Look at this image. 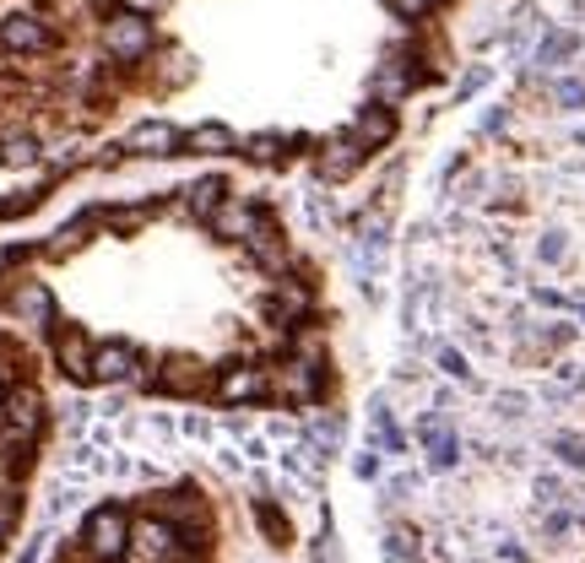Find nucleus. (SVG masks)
<instances>
[{
	"label": "nucleus",
	"mask_w": 585,
	"mask_h": 563,
	"mask_svg": "<svg viewBox=\"0 0 585 563\" xmlns=\"http://www.w3.org/2000/svg\"><path fill=\"white\" fill-rule=\"evenodd\" d=\"M54 358H60V374H66V379H92V347H87L82 330H60Z\"/></svg>",
	"instance_id": "nucleus-12"
},
{
	"label": "nucleus",
	"mask_w": 585,
	"mask_h": 563,
	"mask_svg": "<svg viewBox=\"0 0 585 563\" xmlns=\"http://www.w3.org/2000/svg\"><path fill=\"white\" fill-rule=\"evenodd\" d=\"M364 152H369V147H364V141H358V136L347 130V136H331V141L320 147V162H315V168H320V179L341 185V179H347V174H353V168L364 162Z\"/></svg>",
	"instance_id": "nucleus-6"
},
{
	"label": "nucleus",
	"mask_w": 585,
	"mask_h": 563,
	"mask_svg": "<svg viewBox=\"0 0 585 563\" xmlns=\"http://www.w3.org/2000/svg\"><path fill=\"white\" fill-rule=\"evenodd\" d=\"M282 147H288V136H255L250 158L255 162H277V158H282Z\"/></svg>",
	"instance_id": "nucleus-22"
},
{
	"label": "nucleus",
	"mask_w": 585,
	"mask_h": 563,
	"mask_svg": "<svg viewBox=\"0 0 585 563\" xmlns=\"http://www.w3.org/2000/svg\"><path fill=\"white\" fill-rule=\"evenodd\" d=\"M168 563H179V559H168Z\"/></svg>",
	"instance_id": "nucleus-27"
},
{
	"label": "nucleus",
	"mask_w": 585,
	"mask_h": 563,
	"mask_svg": "<svg viewBox=\"0 0 585 563\" xmlns=\"http://www.w3.org/2000/svg\"><path fill=\"white\" fill-rule=\"evenodd\" d=\"M250 266H260V271H288L292 266V249L282 244L277 228H260L250 239Z\"/></svg>",
	"instance_id": "nucleus-14"
},
{
	"label": "nucleus",
	"mask_w": 585,
	"mask_h": 563,
	"mask_svg": "<svg viewBox=\"0 0 585 563\" xmlns=\"http://www.w3.org/2000/svg\"><path fill=\"white\" fill-rule=\"evenodd\" d=\"M158 391H163V396H201V391H207V363H201V358H173V363H163V374H158Z\"/></svg>",
	"instance_id": "nucleus-8"
},
{
	"label": "nucleus",
	"mask_w": 585,
	"mask_h": 563,
	"mask_svg": "<svg viewBox=\"0 0 585 563\" xmlns=\"http://www.w3.org/2000/svg\"><path fill=\"white\" fill-rule=\"evenodd\" d=\"M185 147H190V152H201V158H222V152H234V147H239V141H234V130H228V125H196V130H190V136H185Z\"/></svg>",
	"instance_id": "nucleus-17"
},
{
	"label": "nucleus",
	"mask_w": 585,
	"mask_h": 563,
	"mask_svg": "<svg viewBox=\"0 0 585 563\" xmlns=\"http://www.w3.org/2000/svg\"><path fill=\"white\" fill-rule=\"evenodd\" d=\"M445 0H385V11L390 17H401V22H423V17H434Z\"/></svg>",
	"instance_id": "nucleus-20"
},
{
	"label": "nucleus",
	"mask_w": 585,
	"mask_h": 563,
	"mask_svg": "<svg viewBox=\"0 0 585 563\" xmlns=\"http://www.w3.org/2000/svg\"><path fill=\"white\" fill-rule=\"evenodd\" d=\"M260 228H266V217H260V206L250 196H228V201L211 211V234L228 244H250Z\"/></svg>",
	"instance_id": "nucleus-2"
},
{
	"label": "nucleus",
	"mask_w": 585,
	"mask_h": 563,
	"mask_svg": "<svg viewBox=\"0 0 585 563\" xmlns=\"http://www.w3.org/2000/svg\"><path fill=\"white\" fill-rule=\"evenodd\" d=\"M82 542H87V559L98 563H120L130 547V515L120 504H98L82 525Z\"/></svg>",
	"instance_id": "nucleus-1"
},
{
	"label": "nucleus",
	"mask_w": 585,
	"mask_h": 563,
	"mask_svg": "<svg viewBox=\"0 0 585 563\" xmlns=\"http://www.w3.org/2000/svg\"><path fill=\"white\" fill-rule=\"evenodd\" d=\"M0 428H6V396H0Z\"/></svg>",
	"instance_id": "nucleus-26"
},
{
	"label": "nucleus",
	"mask_w": 585,
	"mask_h": 563,
	"mask_svg": "<svg viewBox=\"0 0 585 563\" xmlns=\"http://www.w3.org/2000/svg\"><path fill=\"white\" fill-rule=\"evenodd\" d=\"M277 396H288V402H298V406H309V402H315V396H320V379H315V363H309V358L288 363V368L277 374Z\"/></svg>",
	"instance_id": "nucleus-13"
},
{
	"label": "nucleus",
	"mask_w": 585,
	"mask_h": 563,
	"mask_svg": "<svg viewBox=\"0 0 585 563\" xmlns=\"http://www.w3.org/2000/svg\"><path fill=\"white\" fill-rule=\"evenodd\" d=\"M87 228H92V217H82V223H66V228H60V234L49 239V249H54V255H66V249H77V244L87 239Z\"/></svg>",
	"instance_id": "nucleus-21"
},
{
	"label": "nucleus",
	"mask_w": 585,
	"mask_h": 563,
	"mask_svg": "<svg viewBox=\"0 0 585 563\" xmlns=\"http://www.w3.org/2000/svg\"><path fill=\"white\" fill-rule=\"evenodd\" d=\"M11 521H17V504H11V498H0V536L11 531Z\"/></svg>",
	"instance_id": "nucleus-24"
},
{
	"label": "nucleus",
	"mask_w": 585,
	"mask_h": 563,
	"mask_svg": "<svg viewBox=\"0 0 585 563\" xmlns=\"http://www.w3.org/2000/svg\"><path fill=\"white\" fill-rule=\"evenodd\" d=\"M0 162H6V168H33V162H39V141H28V136H11V141L0 147Z\"/></svg>",
	"instance_id": "nucleus-18"
},
{
	"label": "nucleus",
	"mask_w": 585,
	"mask_h": 563,
	"mask_svg": "<svg viewBox=\"0 0 585 563\" xmlns=\"http://www.w3.org/2000/svg\"><path fill=\"white\" fill-rule=\"evenodd\" d=\"M39 417H43V396L39 391H11L6 396V428H17V434H33L39 428Z\"/></svg>",
	"instance_id": "nucleus-15"
},
{
	"label": "nucleus",
	"mask_w": 585,
	"mask_h": 563,
	"mask_svg": "<svg viewBox=\"0 0 585 563\" xmlns=\"http://www.w3.org/2000/svg\"><path fill=\"white\" fill-rule=\"evenodd\" d=\"M217 206H222V185H217V179H201V185L190 190V211L211 223V211H217Z\"/></svg>",
	"instance_id": "nucleus-19"
},
{
	"label": "nucleus",
	"mask_w": 585,
	"mask_h": 563,
	"mask_svg": "<svg viewBox=\"0 0 585 563\" xmlns=\"http://www.w3.org/2000/svg\"><path fill=\"white\" fill-rule=\"evenodd\" d=\"M173 147H179V130L168 120H141L120 136V152H130V158H168Z\"/></svg>",
	"instance_id": "nucleus-4"
},
{
	"label": "nucleus",
	"mask_w": 585,
	"mask_h": 563,
	"mask_svg": "<svg viewBox=\"0 0 585 563\" xmlns=\"http://www.w3.org/2000/svg\"><path fill=\"white\" fill-rule=\"evenodd\" d=\"M130 542H136L147 559H173V553H179V525L158 521V515H147V521L130 525Z\"/></svg>",
	"instance_id": "nucleus-7"
},
{
	"label": "nucleus",
	"mask_w": 585,
	"mask_h": 563,
	"mask_svg": "<svg viewBox=\"0 0 585 563\" xmlns=\"http://www.w3.org/2000/svg\"><path fill=\"white\" fill-rule=\"evenodd\" d=\"M179 428H185V434H190V439H201V444H211V439H217V428H211L207 417H185V423H179Z\"/></svg>",
	"instance_id": "nucleus-23"
},
{
	"label": "nucleus",
	"mask_w": 585,
	"mask_h": 563,
	"mask_svg": "<svg viewBox=\"0 0 585 563\" xmlns=\"http://www.w3.org/2000/svg\"><path fill=\"white\" fill-rule=\"evenodd\" d=\"M103 43H109V55H120V60H141L147 49H152V28H147V17H115L109 28H103Z\"/></svg>",
	"instance_id": "nucleus-5"
},
{
	"label": "nucleus",
	"mask_w": 585,
	"mask_h": 563,
	"mask_svg": "<svg viewBox=\"0 0 585 563\" xmlns=\"http://www.w3.org/2000/svg\"><path fill=\"white\" fill-rule=\"evenodd\" d=\"M353 136H358L364 147H385V141L396 136V109L369 98V103H364V109L353 115Z\"/></svg>",
	"instance_id": "nucleus-11"
},
{
	"label": "nucleus",
	"mask_w": 585,
	"mask_h": 563,
	"mask_svg": "<svg viewBox=\"0 0 585 563\" xmlns=\"http://www.w3.org/2000/svg\"><path fill=\"white\" fill-rule=\"evenodd\" d=\"M17 315L28 325H49L54 320V298H49V287L43 282H22L17 287Z\"/></svg>",
	"instance_id": "nucleus-16"
},
{
	"label": "nucleus",
	"mask_w": 585,
	"mask_h": 563,
	"mask_svg": "<svg viewBox=\"0 0 585 563\" xmlns=\"http://www.w3.org/2000/svg\"><path fill=\"white\" fill-rule=\"evenodd\" d=\"M136 374V353H130L126 342H98L92 347V379L98 385H120Z\"/></svg>",
	"instance_id": "nucleus-9"
},
{
	"label": "nucleus",
	"mask_w": 585,
	"mask_h": 563,
	"mask_svg": "<svg viewBox=\"0 0 585 563\" xmlns=\"http://www.w3.org/2000/svg\"><path fill=\"white\" fill-rule=\"evenodd\" d=\"M271 391V379L250 368V363H228L222 374H217V402L222 406H245V402H260Z\"/></svg>",
	"instance_id": "nucleus-3"
},
{
	"label": "nucleus",
	"mask_w": 585,
	"mask_h": 563,
	"mask_svg": "<svg viewBox=\"0 0 585 563\" xmlns=\"http://www.w3.org/2000/svg\"><path fill=\"white\" fill-rule=\"evenodd\" d=\"M120 6H126V11H136V17H147V11H158L163 0H120Z\"/></svg>",
	"instance_id": "nucleus-25"
},
{
	"label": "nucleus",
	"mask_w": 585,
	"mask_h": 563,
	"mask_svg": "<svg viewBox=\"0 0 585 563\" xmlns=\"http://www.w3.org/2000/svg\"><path fill=\"white\" fill-rule=\"evenodd\" d=\"M0 49H17V55H33V49H49V28H43L39 17L17 11V17H6V22H0Z\"/></svg>",
	"instance_id": "nucleus-10"
}]
</instances>
